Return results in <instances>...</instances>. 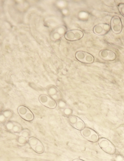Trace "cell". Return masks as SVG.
<instances>
[{"label": "cell", "mask_w": 124, "mask_h": 161, "mask_svg": "<svg viewBox=\"0 0 124 161\" xmlns=\"http://www.w3.org/2000/svg\"><path fill=\"white\" fill-rule=\"evenodd\" d=\"M75 57L78 61L83 63H91L94 62L95 60L94 56L86 52H77L75 54Z\"/></svg>", "instance_id": "1"}, {"label": "cell", "mask_w": 124, "mask_h": 161, "mask_svg": "<svg viewBox=\"0 0 124 161\" xmlns=\"http://www.w3.org/2000/svg\"><path fill=\"white\" fill-rule=\"evenodd\" d=\"M111 29L115 34H119L122 29V24L120 18L119 16L115 15L112 18L111 21Z\"/></svg>", "instance_id": "2"}, {"label": "cell", "mask_w": 124, "mask_h": 161, "mask_svg": "<svg viewBox=\"0 0 124 161\" xmlns=\"http://www.w3.org/2000/svg\"><path fill=\"white\" fill-rule=\"evenodd\" d=\"M84 36V33L81 31L75 29L69 31L65 34V38L69 41L79 40Z\"/></svg>", "instance_id": "3"}, {"label": "cell", "mask_w": 124, "mask_h": 161, "mask_svg": "<svg viewBox=\"0 0 124 161\" xmlns=\"http://www.w3.org/2000/svg\"><path fill=\"white\" fill-rule=\"evenodd\" d=\"M111 26L108 24L102 23L94 27L93 31L98 35H105L108 33L111 29Z\"/></svg>", "instance_id": "4"}, {"label": "cell", "mask_w": 124, "mask_h": 161, "mask_svg": "<svg viewBox=\"0 0 124 161\" xmlns=\"http://www.w3.org/2000/svg\"><path fill=\"white\" fill-rule=\"evenodd\" d=\"M99 55L102 59L107 61H113L117 57L116 53L109 50L105 49L101 50L99 53Z\"/></svg>", "instance_id": "5"}, {"label": "cell", "mask_w": 124, "mask_h": 161, "mask_svg": "<svg viewBox=\"0 0 124 161\" xmlns=\"http://www.w3.org/2000/svg\"><path fill=\"white\" fill-rule=\"evenodd\" d=\"M99 146L103 150L105 149L112 144L110 141L105 138L100 139L99 140Z\"/></svg>", "instance_id": "6"}, {"label": "cell", "mask_w": 124, "mask_h": 161, "mask_svg": "<svg viewBox=\"0 0 124 161\" xmlns=\"http://www.w3.org/2000/svg\"><path fill=\"white\" fill-rule=\"evenodd\" d=\"M94 131L90 128H84L81 132V135L86 139H88L91 136Z\"/></svg>", "instance_id": "7"}, {"label": "cell", "mask_w": 124, "mask_h": 161, "mask_svg": "<svg viewBox=\"0 0 124 161\" xmlns=\"http://www.w3.org/2000/svg\"><path fill=\"white\" fill-rule=\"evenodd\" d=\"M29 111L30 110L25 106H19L18 109V114H19L20 116H21L22 117L24 116L25 114H27Z\"/></svg>", "instance_id": "8"}, {"label": "cell", "mask_w": 124, "mask_h": 161, "mask_svg": "<svg viewBox=\"0 0 124 161\" xmlns=\"http://www.w3.org/2000/svg\"><path fill=\"white\" fill-rule=\"evenodd\" d=\"M28 142L30 146H31V147H32V148L36 146H37L41 143L38 139L35 138V137L30 138L28 139Z\"/></svg>", "instance_id": "9"}, {"label": "cell", "mask_w": 124, "mask_h": 161, "mask_svg": "<svg viewBox=\"0 0 124 161\" xmlns=\"http://www.w3.org/2000/svg\"><path fill=\"white\" fill-rule=\"evenodd\" d=\"M87 139L92 142H96L99 141V136L96 132H93L91 136Z\"/></svg>", "instance_id": "10"}, {"label": "cell", "mask_w": 124, "mask_h": 161, "mask_svg": "<svg viewBox=\"0 0 124 161\" xmlns=\"http://www.w3.org/2000/svg\"><path fill=\"white\" fill-rule=\"evenodd\" d=\"M32 149H33L34 151L35 152H36L37 153L42 154V153H43V152H44V147H43V146H42L41 143L39 144V145L36 146L34 147Z\"/></svg>", "instance_id": "11"}, {"label": "cell", "mask_w": 124, "mask_h": 161, "mask_svg": "<svg viewBox=\"0 0 124 161\" xmlns=\"http://www.w3.org/2000/svg\"><path fill=\"white\" fill-rule=\"evenodd\" d=\"M50 98L46 95H42L39 97V100L42 104L45 106L48 102Z\"/></svg>", "instance_id": "12"}, {"label": "cell", "mask_w": 124, "mask_h": 161, "mask_svg": "<svg viewBox=\"0 0 124 161\" xmlns=\"http://www.w3.org/2000/svg\"><path fill=\"white\" fill-rule=\"evenodd\" d=\"M85 125L84 122L80 119L76 125H75L74 128H76L77 130L82 131L85 128Z\"/></svg>", "instance_id": "13"}, {"label": "cell", "mask_w": 124, "mask_h": 161, "mask_svg": "<svg viewBox=\"0 0 124 161\" xmlns=\"http://www.w3.org/2000/svg\"><path fill=\"white\" fill-rule=\"evenodd\" d=\"M79 118L76 116H72L69 117V121L70 125L75 127V125L79 120Z\"/></svg>", "instance_id": "14"}, {"label": "cell", "mask_w": 124, "mask_h": 161, "mask_svg": "<svg viewBox=\"0 0 124 161\" xmlns=\"http://www.w3.org/2000/svg\"><path fill=\"white\" fill-rule=\"evenodd\" d=\"M45 106L48 107V108H50V109H54L56 107V103L55 100L50 98L48 102Z\"/></svg>", "instance_id": "15"}, {"label": "cell", "mask_w": 124, "mask_h": 161, "mask_svg": "<svg viewBox=\"0 0 124 161\" xmlns=\"http://www.w3.org/2000/svg\"><path fill=\"white\" fill-rule=\"evenodd\" d=\"M105 151L107 153L109 154H114L116 152V149L114 147V145L112 144V145L108 147V148H106L103 150Z\"/></svg>", "instance_id": "16"}, {"label": "cell", "mask_w": 124, "mask_h": 161, "mask_svg": "<svg viewBox=\"0 0 124 161\" xmlns=\"http://www.w3.org/2000/svg\"><path fill=\"white\" fill-rule=\"evenodd\" d=\"M22 118L25 121H32L34 119V115L30 111H29L27 114H25L24 116H23Z\"/></svg>", "instance_id": "17"}, {"label": "cell", "mask_w": 124, "mask_h": 161, "mask_svg": "<svg viewBox=\"0 0 124 161\" xmlns=\"http://www.w3.org/2000/svg\"><path fill=\"white\" fill-rule=\"evenodd\" d=\"M118 9L122 15L124 16V3H120L118 5Z\"/></svg>", "instance_id": "18"}, {"label": "cell", "mask_w": 124, "mask_h": 161, "mask_svg": "<svg viewBox=\"0 0 124 161\" xmlns=\"http://www.w3.org/2000/svg\"><path fill=\"white\" fill-rule=\"evenodd\" d=\"M30 135L29 131H28V130H25L23 131H22L21 133V135L23 138L26 139V138H28L29 137Z\"/></svg>", "instance_id": "19"}, {"label": "cell", "mask_w": 124, "mask_h": 161, "mask_svg": "<svg viewBox=\"0 0 124 161\" xmlns=\"http://www.w3.org/2000/svg\"><path fill=\"white\" fill-rule=\"evenodd\" d=\"M12 131L14 132H16V133H18L20 132L21 128L18 125H15L13 127Z\"/></svg>", "instance_id": "20"}, {"label": "cell", "mask_w": 124, "mask_h": 161, "mask_svg": "<svg viewBox=\"0 0 124 161\" xmlns=\"http://www.w3.org/2000/svg\"><path fill=\"white\" fill-rule=\"evenodd\" d=\"M18 141L19 143H21L22 144H25L26 142L25 138H23L22 136L19 138Z\"/></svg>", "instance_id": "21"}, {"label": "cell", "mask_w": 124, "mask_h": 161, "mask_svg": "<svg viewBox=\"0 0 124 161\" xmlns=\"http://www.w3.org/2000/svg\"><path fill=\"white\" fill-rule=\"evenodd\" d=\"M72 161H84L82 160H80V159H74V160H73Z\"/></svg>", "instance_id": "22"}]
</instances>
